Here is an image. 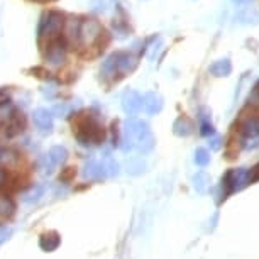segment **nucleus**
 <instances>
[{
  "mask_svg": "<svg viewBox=\"0 0 259 259\" xmlns=\"http://www.w3.org/2000/svg\"><path fill=\"white\" fill-rule=\"evenodd\" d=\"M41 247L45 249V251H55V249L60 246V237L56 236V234H46V236L41 237Z\"/></svg>",
  "mask_w": 259,
  "mask_h": 259,
  "instance_id": "obj_20",
  "label": "nucleus"
},
{
  "mask_svg": "<svg viewBox=\"0 0 259 259\" xmlns=\"http://www.w3.org/2000/svg\"><path fill=\"white\" fill-rule=\"evenodd\" d=\"M66 149L63 146H55L50 149V153L46 156V173H53L58 166H61L66 161Z\"/></svg>",
  "mask_w": 259,
  "mask_h": 259,
  "instance_id": "obj_9",
  "label": "nucleus"
},
{
  "mask_svg": "<svg viewBox=\"0 0 259 259\" xmlns=\"http://www.w3.org/2000/svg\"><path fill=\"white\" fill-rule=\"evenodd\" d=\"M75 138L80 146H92V144H102L105 139L104 127L99 124V120L92 115H87L76 124Z\"/></svg>",
  "mask_w": 259,
  "mask_h": 259,
  "instance_id": "obj_1",
  "label": "nucleus"
},
{
  "mask_svg": "<svg viewBox=\"0 0 259 259\" xmlns=\"http://www.w3.org/2000/svg\"><path fill=\"white\" fill-rule=\"evenodd\" d=\"M122 109L129 115H138L143 110V97L134 90H127L122 95Z\"/></svg>",
  "mask_w": 259,
  "mask_h": 259,
  "instance_id": "obj_6",
  "label": "nucleus"
},
{
  "mask_svg": "<svg viewBox=\"0 0 259 259\" xmlns=\"http://www.w3.org/2000/svg\"><path fill=\"white\" fill-rule=\"evenodd\" d=\"M203 185H205V177L203 175H198V177L195 178V187L198 190H203Z\"/></svg>",
  "mask_w": 259,
  "mask_h": 259,
  "instance_id": "obj_26",
  "label": "nucleus"
},
{
  "mask_svg": "<svg viewBox=\"0 0 259 259\" xmlns=\"http://www.w3.org/2000/svg\"><path fill=\"white\" fill-rule=\"evenodd\" d=\"M70 110H71V107L65 104V102H61V104H58L55 109H53V114L58 115V117H66L68 114H70Z\"/></svg>",
  "mask_w": 259,
  "mask_h": 259,
  "instance_id": "obj_22",
  "label": "nucleus"
},
{
  "mask_svg": "<svg viewBox=\"0 0 259 259\" xmlns=\"http://www.w3.org/2000/svg\"><path fill=\"white\" fill-rule=\"evenodd\" d=\"M66 51H68V42L65 36H56L48 39L42 56L45 61L53 68H61L66 61Z\"/></svg>",
  "mask_w": 259,
  "mask_h": 259,
  "instance_id": "obj_3",
  "label": "nucleus"
},
{
  "mask_svg": "<svg viewBox=\"0 0 259 259\" xmlns=\"http://www.w3.org/2000/svg\"><path fill=\"white\" fill-rule=\"evenodd\" d=\"M19 163V154L16 151L7 149V148H0V166H6V168H12Z\"/></svg>",
  "mask_w": 259,
  "mask_h": 259,
  "instance_id": "obj_16",
  "label": "nucleus"
},
{
  "mask_svg": "<svg viewBox=\"0 0 259 259\" xmlns=\"http://www.w3.org/2000/svg\"><path fill=\"white\" fill-rule=\"evenodd\" d=\"M219 143H221V139L215 138V139L212 141V148H213V149H217V148H219Z\"/></svg>",
  "mask_w": 259,
  "mask_h": 259,
  "instance_id": "obj_28",
  "label": "nucleus"
},
{
  "mask_svg": "<svg viewBox=\"0 0 259 259\" xmlns=\"http://www.w3.org/2000/svg\"><path fill=\"white\" fill-rule=\"evenodd\" d=\"M7 182V175H6V171L2 169V166H0V187H4Z\"/></svg>",
  "mask_w": 259,
  "mask_h": 259,
  "instance_id": "obj_27",
  "label": "nucleus"
},
{
  "mask_svg": "<svg viewBox=\"0 0 259 259\" xmlns=\"http://www.w3.org/2000/svg\"><path fill=\"white\" fill-rule=\"evenodd\" d=\"M254 97H256V99L259 100V83L256 85V89H254Z\"/></svg>",
  "mask_w": 259,
  "mask_h": 259,
  "instance_id": "obj_29",
  "label": "nucleus"
},
{
  "mask_svg": "<svg viewBox=\"0 0 259 259\" xmlns=\"http://www.w3.org/2000/svg\"><path fill=\"white\" fill-rule=\"evenodd\" d=\"M241 131L246 138H256V136H259V117H249V119L244 120Z\"/></svg>",
  "mask_w": 259,
  "mask_h": 259,
  "instance_id": "obj_17",
  "label": "nucleus"
},
{
  "mask_svg": "<svg viewBox=\"0 0 259 259\" xmlns=\"http://www.w3.org/2000/svg\"><path fill=\"white\" fill-rule=\"evenodd\" d=\"M24 125H26L24 115L19 114V112H12V115L9 117V120L6 122V134L9 138H14V136H17L19 133H22Z\"/></svg>",
  "mask_w": 259,
  "mask_h": 259,
  "instance_id": "obj_11",
  "label": "nucleus"
},
{
  "mask_svg": "<svg viewBox=\"0 0 259 259\" xmlns=\"http://www.w3.org/2000/svg\"><path fill=\"white\" fill-rule=\"evenodd\" d=\"M173 129L177 136H188L192 133V122H190L187 117H180V119H177V122H175Z\"/></svg>",
  "mask_w": 259,
  "mask_h": 259,
  "instance_id": "obj_19",
  "label": "nucleus"
},
{
  "mask_svg": "<svg viewBox=\"0 0 259 259\" xmlns=\"http://www.w3.org/2000/svg\"><path fill=\"white\" fill-rule=\"evenodd\" d=\"M100 73L102 76L105 78V80H110V78H114L117 75V61H115V53L110 56H107L104 63H102L100 66Z\"/></svg>",
  "mask_w": 259,
  "mask_h": 259,
  "instance_id": "obj_15",
  "label": "nucleus"
},
{
  "mask_svg": "<svg viewBox=\"0 0 259 259\" xmlns=\"http://www.w3.org/2000/svg\"><path fill=\"white\" fill-rule=\"evenodd\" d=\"M83 177L87 180H92V182H97V180H102L105 177V169L102 163H97V161H90V163L85 164L83 168Z\"/></svg>",
  "mask_w": 259,
  "mask_h": 259,
  "instance_id": "obj_12",
  "label": "nucleus"
},
{
  "mask_svg": "<svg viewBox=\"0 0 259 259\" xmlns=\"http://www.w3.org/2000/svg\"><path fill=\"white\" fill-rule=\"evenodd\" d=\"M102 166H104L105 169V175H110V177H114V175L119 173V164L115 163L114 159H105L104 163H102Z\"/></svg>",
  "mask_w": 259,
  "mask_h": 259,
  "instance_id": "obj_21",
  "label": "nucleus"
},
{
  "mask_svg": "<svg viewBox=\"0 0 259 259\" xmlns=\"http://www.w3.org/2000/svg\"><path fill=\"white\" fill-rule=\"evenodd\" d=\"M125 136L131 139L133 146H136L139 151L148 153L153 149L154 146V138L151 134L149 127L146 122L138 120V119H131L125 122Z\"/></svg>",
  "mask_w": 259,
  "mask_h": 259,
  "instance_id": "obj_2",
  "label": "nucleus"
},
{
  "mask_svg": "<svg viewBox=\"0 0 259 259\" xmlns=\"http://www.w3.org/2000/svg\"><path fill=\"white\" fill-rule=\"evenodd\" d=\"M0 237H2V236H0Z\"/></svg>",
  "mask_w": 259,
  "mask_h": 259,
  "instance_id": "obj_30",
  "label": "nucleus"
},
{
  "mask_svg": "<svg viewBox=\"0 0 259 259\" xmlns=\"http://www.w3.org/2000/svg\"><path fill=\"white\" fill-rule=\"evenodd\" d=\"M195 161H197V164L205 166L210 161V156H208V153L205 149H198L197 154H195Z\"/></svg>",
  "mask_w": 259,
  "mask_h": 259,
  "instance_id": "obj_23",
  "label": "nucleus"
},
{
  "mask_svg": "<svg viewBox=\"0 0 259 259\" xmlns=\"http://www.w3.org/2000/svg\"><path fill=\"white\" fill-rule=\"evenodd\" d=\"M143 109L149 115L158 114L163 109V99L158 94H154V92H148V94L143 95Z\"/></svg>",
  "mask_w": 259,
  "mask_h": 259,
  "instance_id": "obj_10",
  "label": "nucleus"
},
{
  "mask_svg": "<svg viewBox=\"0 0 259 259\" xmlns=\"http://www.w3.org/2000/svg\"><path fill=\"white\" fill-rule=\"evenodd\" d=\"M115 61H117V75L125 76L129 73H133L138 68V58L133 56L131 53H115Z\"/></svg>",
  "mask_w": 259,
  "mask_h": 259,
  "instance_id": "obj_7",
  "label": "nucleus"
},
{
  "mask_svg": "<svg viewBox=\"0 0 259 259\" xmlns=\"http://www.w3.org/2000/svg\"><path fill=\"white\" fill-rule=\"evenodd\" d=\"M14 210H16V203L11 197H7V195L0 197V217H11Z\"/></svg>",
  "mask_w": 259,
  "mask_h": 259,
  "instance_id": "obj_18",
  "label": "nucleus"
},
{
  "mask_svg": "<svg viewBox=\"0 0 259 259\" xmlns=\"http://www.w3.org/2000/svg\"><path fill=\"white\" fill-rule=\"evenodd\" d=\"M104 34L102 31V24L97 19H85L80 22V34H78V42L83 46L95 45Z\"/></svg>",
  "mask_w": 259,
  "mask_h": 259,
  "instance_id": "obj_5",
  "label": "nucleus"
},
{
  "mask_svg": "<svg viewBox=\"0 0 259 259\" xmlns=\"http://www.w3.org/2000/svg\"><path fill=\"white\" fill-rule=\"evenodd\" d=\"M34 125L41 131L42 134H50L53 131V112L48 109H37L32 114Z\"/></svg>",
  "mask_w": 259,
  "mask_h": 259,
  "instance_id": "obj_8",
  "label": "nucleus"
},
{
  "mask_svg": "<svg viewBox=\"0 0 259 259\" xmlns=\"http://www.w3.org/2000/svg\"><path fill=\"white\" fill-rule=\"evenodd\" d=\"M65 27H66V34H65L66 42H71V45L78 42V34H80V21H78L76 17H71L68 22L65 21Z\"/></svg>",
  "mask_w": 259,
  "mask_h": 259,
  "instance_id": "obj_14",
  "label": "nucleus"
},
{
  "mask_svg": "<svg viewBox=\"0 0 259 259\" xmlns=\"http://www.w3.org/2000/svg\"><path fill=\"white\" fill-rule=\"evenodd\" d=\"M41 195H42V188H36V190H32V192H29L27 195H26V198H24V200H26V202L27 203H32V202H36V200H39V197H41Z\"/></svg>",
  "mask_w": 259,
  "mask_h": 259,
  "instance_id": "obj_24",
  "label": "nucleus"
},
{
  "mask_svg": "<svg viewBox=\"0 0 259 259\" xmlns=\"http://www.w3.org/2000/svg\"><path fill=\"white\" fill-rule=\"evenodd\" d=\"M202 134H203V136L213 134V127H212V124H208L207 120H203V122H202Z\"/></svg>",
  "mask_w": 259,
  "mask_h": 259,
  "instance_id": "obj_25",
  "label": "nucleus"
},
{
  "mask_svg": "<svg viewBox=\"0 0 259 259\" xmlns=\"http://www.w3.org/2000/svg\"><path fill=\"white\" fill-rule=\"evenodd\" d=\"M65 27V16L58 11H50L42 14L41 21L37 26V37L39 39H51L56 37Z\"/></svg>",
  "mask_w": 259,
  "mask_h": 259,
  "instance_id": "obj_4",
  "label": "nucleus"
},
{
  "mask_svg": "<svg viewBox=\"0 0 259 259\" xmlns=\"http://www.w3.org/2000/svg\"><path fill=\"white\" fill-rule=\"evenodd\" d=\"M208 71H210V75H213V76H227V75H231L232 65L227 58H224V60H219V61H215L213 65H210Z\"/></svg>",
  "mask_w": 259,
  "mask_h": 259,
  "instance_id": "obj_13",
  "label": "nucleus"
}]
</instances>
